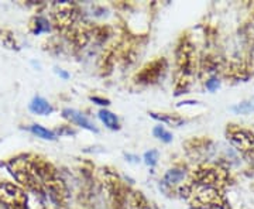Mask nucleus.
Segmentation results:
<instances>
[{"label": "nucleus", "instance_id": "423d86ee", "mask_svg": "<svg viewBox=\"0 0 254 209\" xmlns=\"http://www.w3.org/2000/svg\"><path fill=\"white\" fill-rule=\"evenodd\" d=\"M99 119L102 123L110 130H118L119 129V119L115 113H112L109 110L102 109L99 112Z\"/></svg>", "mask_w": 254, "mask_h": 209}, {"label": "nucleus", "instance_id": "2eb2a0df", "mask_svg": "<svg viewBox=\"0 0 254 209\" xmlns=\"http://www.w3.org/2000/svg\"><path fill=\"white\" fill-rule=\"evenodd\" d=\"M219 88V79L216 78H210L209 81H206V89H209L210 92L216 91Z\"/></svg>", "mask_w": 254, "mask_h": 209}, {"label": "nucleus", "instance_id": "f03ea898", "mask_svg": "<svg viewBox=\"0 0 254 209\" xmlns=\"http://www.w3.org/2000/svg\"><path fill=\"white\" fill-rule=\"evenodd\" d=\"M227 139L237 150L249 158H254V135L246 129L229 128Z\"/></svg>", "mask_w": 254, "mask_h": 209}, {"label": "nucleus", "instance_id": "0eeeda50", "mask_svg": "<svg viewBox=\"0 0 254 209\" xmlns=\"http://www.w3.org/2000/svg\"><path fill=\"white\" fill-rule=\"evenodd\" d=\"M185 178V171L184 170H180V168H171L168 170L165 177H164V182L167 185H177L180 184Z\"/></svg>", "mask_w": 254, "mask_h": 209}, {"label": "nucleus", "instance_id": "a211bd4d", "mask_svg": "<svg viewBox=\"0 0 254 209\" xmlns=\"http://www.w3.org/2000/svg\"><path fill=\"white\" fill-rule=\"evenodd\" d=\"M57 72H58V75H61V76H63V78H65V79H66V78H68V73H66V72H64V71H57Z\"/></svg>", "mask_w": 254, "mask_h": 209}, {"label": "nucleus", "instance_id": "9d476101", "mask_svg": "<svg viewBox=\"0 0 254 209\" xmlns=\"http://www.w3.org/2000/svg\"><path fill=\"white\" fill-rule=\"evenodd\" d=\"M151 118L157 119L163 123H168V125H173V126H180L182 120L181 118L178 116H174V115H168V113H151Z\"/></svg>", "mask_w": 254, "mask_h": 209}, {"label": "nucleus", "instance_id": "4468645a", "mask_svg": "<svg viewBox=\"0 0 254 209\" xmlns=\"http://www.w3.org/2000/svg\"><path fill=\"white\" fill-rule=\"evenodd\" d=\"M157 160H158V153L155 151V150H150V151H147L144 154V161L147 165H150V167H153L157 164Z\"/></svg>", "mask_w": 254, "mask_h": 209}, {"label": "nucleus", "instance_id": "ddd939ff", "mask_svg": "<svg viewBox=\"0 0 254 209\" xmlns=\"http://www.w3.org/2000/svg\"><path fill=\"white\" fill-rule=\"evenodd\" d=\"M232 110H235L237 113H250L254 110V102L253 100H249V102H242L239 103L237 106L232 108Z\"/></svg>", "mask_w": 254, "mask_h": 209}, {"label": "nucleus", "instance_id": "dca6fc26", "mask_svg": "<svg viewBox=\"0 0 254 209\" xmlns=\"http://www.w3.org/2000/svg\"><path fill=\"white\" fill-rule=\"evenodd\" d=\"M92 102H95L96 105H100V106H108L109 105V100L103 99V98H98V96H92Z\"/></svg>", "mask_w": 254, "mask_h": 209}, {"label": "nucleus", "instance_id": "1a4fd4ad", "mask_svg": "<svg viewBox=\"0 0 254 209\" xmlns=\"http://www.w3.org/2000/svg\"><path fill=\"white\" fill-rule=\"evenodd\" d=\"M31 31L34 34H41V33H47L50 31V23L46 17H41V16H37L33 18L31 21Z\"/></svg>", "mask_w": 254, "mask_h": 209}, {"label": "nucleus", "instance_id": "20e7f679", "mask_svg": "<svg viewBox=\"0 0 254 209\" xmlns=\"http://www.w3.org/2000/svg\"><path fill=\"white\" fill-rule=\"evenodd\" d=\"M63 116L66 119V120H69L71 123H73V125L79 126V128L86 129V130H89V132H95V133L98 132V129L95 128V125L92 123L91 120L86 118L85 115H82L81 112H78V110L64 109Z\"/></svg>", "mask_w": 254, "mask_h": 209}, {"label": "nucleus", "instance_id": "6e6552de", "mask_svg": "<svg viewBox=\"0 0 254 209\" xmlns=\"http://www.w3.org/2000/svg\"><path fill=\"white\" fill-rule=\"evenodd\" d=\"M34 136L40 137V139H44V140H55L57 139V133L53 130H48V129L43 128L40 125H31L28 129Z\"/></svg>", "mask_w": 254, "mask_h": 209}, {"label": "nucleus", "instance_id": "39448f33", "mask_svg": "<svg viewBox=\"0 0 254 209\" xmlns=\"http://www.w3.org/2000/svg\"><path fill=\"white\" fill-rule=\"evenodd\" d=\"M30 110L36 115H40V116H47V115H51L54 112L51 103L41 96H36L30 102Z\"/></svg>", "mask_w": 254, "mask_h": 209}, {"label": "nucleus", "instance_id": "9b49d317", "mask_svg": "<svg viewBox=\"0 0 254 209\" xmlns=\"http://www.w3.org/2000/svg\"><path fill=\"white\" fill-rule=\"evenodd\" d=\"M0 44L6 47V48H11V50L17 48V44H16V40H14L13 34L7 30H1V28H0Z\"/></svg>", "mask_w": 254, "mask_h": 209}, {"label": "nucleus", "instance_id": "f257e3e1", "mask_svg": "<svg viewBox=\"0 0 254 209\" xmlns=\"http://www.w3.org/2000/svg\"><path fill=\"white\" fill-rule=\"evenodd\" d=\"M193 208L198 209H227L226 201L223 198V194L218 187L212 185H200L192 184L190 185Z\"/></svg>", "mask_w": 254, "mask_h": 209}, {"label": "nucleus", "instance_id": "f3484780", "mask_svg": "<svg viewBox=\"0 0 254 209\" xmlns=\"http://www.w3.org/2000/svg\"><path fill=\"white\" fill-rule=\"evenodd\" d=\"M126 158H130L128 161H138V158H137L136 155H130V154H127L126 155Z\"/></svg>", "mask_w": 254, "mask_h": 209}, {"label": "nucleus", "instance_id": "7ed1b4c3", "mask_svg": "<svg viewBox=\"0 0 254 209\" xmlns=\"http://www.w3.org/2000/svg\"><path fill=\"white\" fill-rule=\"evenodd\" d=\"M0 202L7 209H26L27 197L17 185L4 182L0 184Z\"/></svg>", "mask_w": 254, "mask_h": 209}, {"label": "nucleus", "instance_id": "6ab92c4d", "mask_svg": "<svg viewBox=\"0 0 254 209\" xmlns=\"http://www.w3.org/2000/svg\"><path fill=\"white\" fill-rule=\"evenodd\" d=\"M190 209H198V208H193V207H192V208H190Z\"/></svg>", "mask_w": 254, "mask_h": 209}, {"label": "nucleus", "instance_id": "f8f14e48", "mask_svg": "<svg viewBox=\"0 0 254 209\" xmlns=\"http://www.w3.org/2000/svg\"><path fill=\"white\" fill-rule=\"evenodd\" d=\"M153 135L154 137H157L158 140H161L164 143H170V141H173V135L167 130L163 126H155L154 130H153Z\"/></svg>", "mask_w": 254, "mask_h": 209}]
</instances>
